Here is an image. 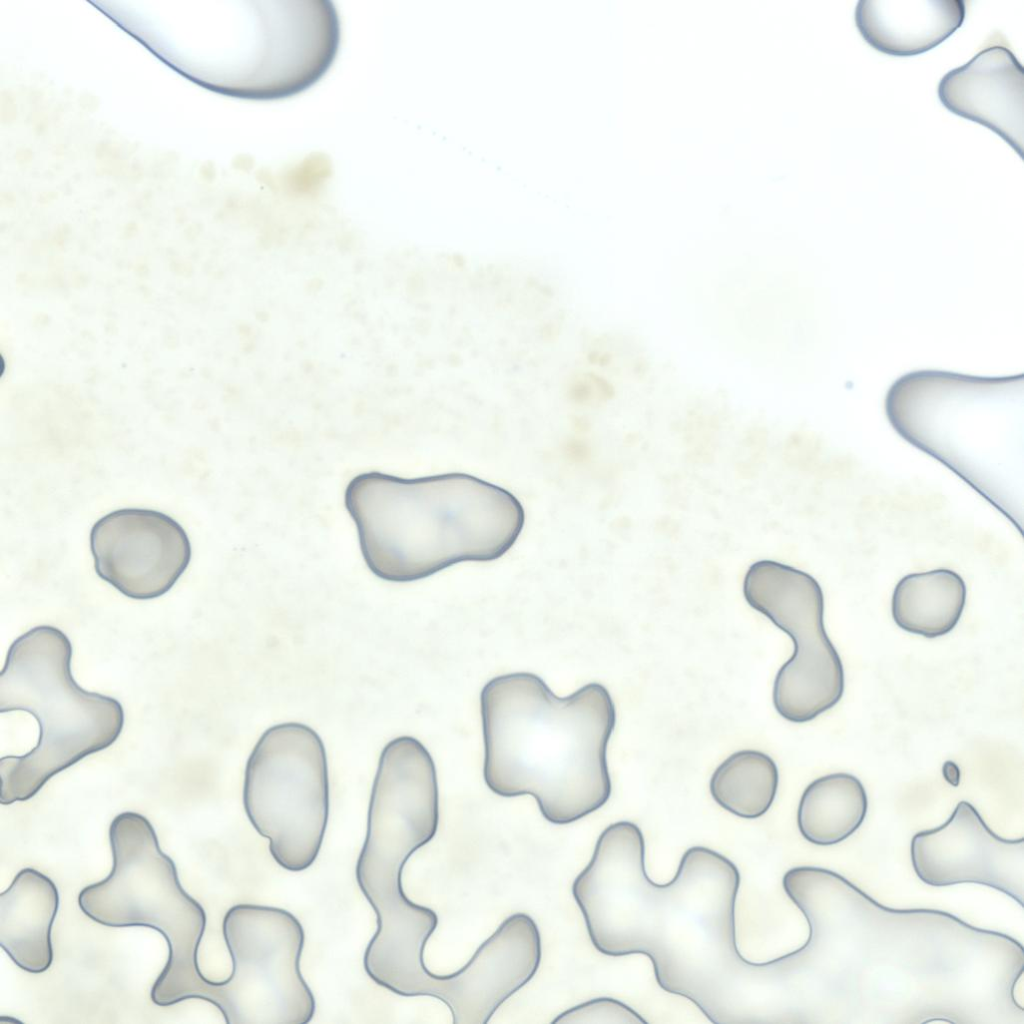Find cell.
I'll return each instance as SVG.
<instances>
[{
	"mask_svg": "<svg viewBox=\"0 0 1024 1024\" xmlns=\"http://www.w3.org/2000/svg\"><path fill=\"white\" fill-rule=\"evenodd\" d=\"M483 776L502 797L532 795L550 823L601 808L612 785L606 751L615 705L600 683L557 697L538 676L515 672L482 688Z\"/></svg>",
	"mask_w": 1024,
	"mask_h": 1024,
	"instance_id": "obj_3",
	"label": "cell"
},
{
	"mask_svg": "<svg viewBox=\"0 0 1024 1024\" xmlns=\"http://www.w3.org/2000/svg\"><path fill=\"white\" fill-rule=\"evenodd\" d=\"M779 772L774 760L752 749L728 756L713 772L709 791L726 811L745 819L763 816L777 794Z\"/></svg>",
	"mask_w": 1024,
	"mask_h": 1024,
	"instance_id": "obj_17",
	"label": "cell"
},
{
	"mask_svg": "<svg viewBox=\"0 0 1024 1024\" xmlns=\"http://www.w3.org/2000/svg\"><path fill=\"white\" fill-rule=\"evenodd\" d=\"M553 1024H648L638 1012L620 1000L599 997L576 1005L561 1014Z\"/></svg>",
	"mask_w": 1024,
	"mask_h": 1024,
	"instance_id": "obj_18",
	"label": "cell"
},
{
	"mask_svg": "<svg viewBox=\"0 0 1024 1024\" xmlns=\"http://www.w3.org/2000/svg\"><path fill=\"white\" fill-rule=\"evenodd\" d=\"M743 595L794 643L793 655L773 683L772 701L778 714L787 721L805 723L833 708L844 693V669L825 631L819 583L797 568L760 560L745 574Z\"/></svg>",
	"mask_w": 1024,
	"mask_h": 1024,
	"instance_id": "obj_9",
	"label": "cell"
},
{
	"mask_svg": "<svg viewBox=\"0 0 1024 1024\" xmlns=\"http://www.w3.org/2000/svg\"><path fill=\"white\" fill-rule=\"evenodd\" d=\"M438 823V782L430 753L414 742L388 743L379 758L355 869L357 884L377 918L364 952V970L395 994L441 1000L457 1018L475 1000L473 976L464 967L449 975L428 970L424 950L438 916L410 901L401 881L405 863L433 839Z\"/></svg>",
	"mask_w": 1024,
	"mask_h": 1024,
	"instance_id": "obj_2",
	"label": "cell"
},
{
	"mask_svg": "<svg viewBox=\"0 0 1024 1024\" xmlns=\"http://www.w3.org/2000/svg\"><path fill=\"white\" fill-rule=\"evenodd\" d=\"M966 585L950 569H935L904 576L891 600L892 617L899 628L925 638L948 634L961 618Z\"/></svg>",
	"mask_w": 1024,
	"mask_h": 1024,
	"instance_id": "obj_15",
	"label": "cell"
},
{
	"mask_svg": "<svg viewBox=\"0 0 1024 1024\" xmlns=\"http://www.w3.org/2000/svg\"><path fill=\"white\" fill-rule=\"evenodd\" d=\"M231 975L215 982L212 1005L227 1024H306L315 997L300 971L305 934L289 911L237 904L225 914Z\"/></svg>",
	"mask_w": 1024,
	"mask_h": 1024,
	"instance_id": "obj_8",
	"label": "cell"
},
{
	"mask_svg": "<svg viewBox=\"0 0 1024 1024\" xmlns=\"http://www.w3.org/2000/svg\"><path fill=\"white\" fill-rule=\"evenodd\" d=\"M243 805L279 866L300 872L315 862L328 822L329 777L312 728L281 723L261 735L246 763Z\"/></svg>",
	"mask_w": 1024,
	"mask_h": 1024,
	"instance_id": "obj_7",
	"label": "cell"
},
{
	"mask_svg": "<svg viewBox=\"0 0 1024 1024\" xmlns=\"http://www.w3.org/2000/svg\"><path fill=\"white\" fill-rule=\"evenodd\" d=\"M72 645L60 629L41 625L9 647L0 673V712L23 710L39 725L36 746L0 760V803L35 796L55 774L106 749L124 726L121 704L82 689L71 674Z\"/></svg>",
	"mask_w": 1024,
	"mask_h": 1024,
	"instance_id": "obj_5",
	"label": "cell"
},
{
	"mask_svg": "<svg viewBox=\"0 0 1024 1024\" xmlns=\"http://www.w3.org/2000/svg\"><path fill=\"white\" fill-rule=\"evenodd\" d=\"M962 0H860L855 25L877 51L906 57L944 42L965 19Z\"/></svg>",
	"mask_w": 1024,
	"mask_h": 1024,
	"instance_id": "obj_13",
	"label": "cell"
},
{
	"mask_svg": "<svg viewBox=\"0 0 1024 1024\" xmlns=\"http://www.w3.org/2000/svg\"><path fill=\"white\" fill-rule=\"evenodd\" d=\"M867 810L868 798L862 782L849 773H832L815 779L803 791L797 826L808 842L831 846L856 832Z\"/></svg>",
	"mask_w": 1024,
	"mask_h": 1024,
	"instance_id": "obj_16",
	"label": "cell"
},
{
	"mask_svg": "<svg viewBox=\"0 0 1024 1024\" xmlns=\"http://www.w3.org/2000/svg\"><path fill=\"white\" fill-rule=\"evenodd\" d=\"M740 872L726 856L694 846L676 874L653 882L645 841L629 821L607 826L572 884L589 938L600 953L646 955L667 993L691 1001L715 1024H777L792 993L787 955L754 963L739 952L735 904Z\"/></svg>",
	"mask_w": 1024,
	"mask_h": 1024,
	"instance_id": "obj_1",
	"label": "cell"
},
{
	"mask_svg": "<svg viewBox=\"0 0 1024 1024\" xmlns=\"http://www.w3.org/2000/svg\"><path fill=\"white\" fill-rule=\"evenodd\" d=\"M344 504L369 570L397 583L461 562L496 560L525 523L511 492L464 473L415 479L361 473L348 483Z\"/></svg>",
	"mask_w": 1024,
	"mask_h": 1024,
	"instance_id": "obj_4",
	"label": "cell"
},
{
	"mask_svg": "<svg viewBox=\"0 0 1024 1024\" xmlns=\"http://www.w3.org/2000/svg\"><path fill=\"white\" fill-rule=\"evenodd\" d=\"M59 908L55 883L42 872L20 870L0 894V945L22 970L39 974L53 961L51 930Z\"/></svg>",
	"mask_w": 1024,
	"mask_h": 1024,
	"instance_id": "obj_14",
	"label": "cell"
},
{
	"mask_svg": "<svg viewBox=\"0 0 1024 1024\" xmlns=\"http://www.w3.org/2000/svg\"><path fill=\"white\" fill-rule=\"evenodd\" d=\"M1023 72L1006 46L990 45L946 73L939 82L938 97L950 112L994 131L1022 157Z\"/></svg>",
	"mask_w": 1024,
	"mask_h": 1024,
	"instance_id": "obj_12",
	"label": "cell"
},
{
	"mask_svg": "<svg viewBox=\"0 0 1024 1024\" xmlns=\"http://www.w3.org/2000/svg\"><path fill=\"white\" fill-rule=\"evenodd\" d=\"M109 842L112 870L80 891L79 908L98 924L148 927L164 937L168 959L151 988L154 1004L168 1007L189 999L211 1003L214 982L198 964L206 913L182 888L175 863L161 850L152 824L139 813L122 812L110 824Z\"/></svg>",
	"mask_w": 1024,
	"mask_h": 1024,
	"instance_id": "obj_6",
	"label": "cell"
},
{
	"mask_svg": "<svg viewBox=\"0 0 1024 1024\" xmlns=\"http://www.w3.org/2000/svg\"><path fill=\"white\" fill-rule=\"evenodd\" d=\"M90 548L98 576L137 600L168 592L191 559L183 527L150 509L124 508L103 516L91 529Z\"/></svg>",
	"mask_w": 1024,
	"mask_h": 1024,
	"instance_id": "obj_10",
	"label": "cell"
},
{
	"mask_svg": "<svg viewBox=\"0 0 1024 1024\" xmlns=\"http://www.w3.org/2000/svg\"><path fill=\"white\" fill-rule=\"evenodd\" d=\"M910 854L915 874L929 886L981 884L1023 905L1024 838L998 836L965 800L944 824L916 833Z\"/></svg>",
	"mask_w": 1024,
	"mask_h": 1024,
	"instance_id": "obj_11",
	"label": "cell"
}]
</instances>
